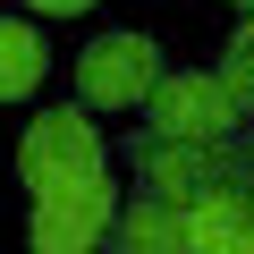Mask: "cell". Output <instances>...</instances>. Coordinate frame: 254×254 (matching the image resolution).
Returning <instances> with one entry per match:
<instances>
[{
    "mask_svg": "<svg viewBox=\"0 0 254 254\" xmlns=\"http://www.w3.org/2000/svg\"><path fill=\"white\" fill-rule=\"evenodd\" d=\"M127 178H144L153 195L170 203H203L220 187H254V127L237 136H170V127H136V136L119 144Z\"/></svg>",
    "mask_w": 254,
    "mask_h": 254,
    "instance_id": "1",
    "label": "cell"
},
{
    "mask_svg": "<svg viewBox=\"0 0 254 254\" xmlns=\"http://www.w3.org/2000/svg\"><path fill=\"white\" fill-rule=\"evenodd\" d=\"M161 85V43L136 26H110L76 51V102L85 110H144Z\"/></svg>",
    "mask_w": 254,
    "mask_h": 254,
    "instance_id": "2",
    "label": "cell"
},
{
    "mask_svg": "<svg viewBox=\"0 0 254 254\" xmlns=\"http://www.w3.org/2000/svg\"><path fill=\"white\" fill-rule=\"evenodd\" d=\"M110 220H119V187H110V170H93V178H68V187L34 195L26 246L34 254H102L110 246Z\"/></svg>",
    "mask_w": 254,
    "mask_h": 254,
    "instance_id": "3",
    "label": "cell"
},
{
    "mask_svg": "<svg viewBox=\"0 0 254 254\" xmlns=\"http://www.w3.org/2000/svg\"><path fill=\"white\" fill-rule=\"evenodd\" d=\"M254 110L229 93L220 68H161L153 102H144V127H170V136H237Z\"/></svg>",
    "mask_w": 254,
    "mask_h": 254,
    "instance_id": "4",
    "label": "cell"
},
{
    "mask_svg": "<svg viewBox=\"0 0 254 254\" xmlns=\"http://www.w3.org/2000/svg\"><path fill=\"white\" fill-rule=\"evenodd\" d=\"M93 170H110V161H102V136H93L85 110H43L26 136H17V178H26V195H51V187L93 178Z\"/></svg>",
    "mask_w": 254,
    "mask_h": 254,
    "instance_id": "5",
    "label": "cell"
},
{
    "mask_svg": "<svg viewBox=\"0 0 254 254\" xmlns=\"http://www.w3.org/2000/svg\"><path fill=\"white\" fill-rule=\"evenodd\" d=\"M187 254H254V187H220L187 203Z\"/></svg>",
    "mask_w": 254,
    "mask_h": 254,
    "instance_id": "6",
    "label": "cell"
},
{
    "mask_svg": "<svg viewBox=\"0 0 254 254\" xmlns=\"http://www.w3.org/2000/svg\"><path fill=\"white\" fill-rule=\"evenodd\" d=\"M110 254H187V203H170V195H136V203H119V220H110Z\"/></svg>",
    "mask_w": 254,
    "mask_h": 254,
    "instance_id": "7",
    "label": "cell"
},
{
    "mask_svg": "<svg viewBox=\"0 0 254 254\" xmlns=\"http://www.w3.org/2000/svg\"><path fill=\"white\" fill-rule=\"evenodd\" d=\"M51 76V43L34 17H0V102H34Z\"/></svg>",
    "mask_w": 254,
    "mask_h": 254,
    "instance_id": "8",
    "label": "cell"
},
{
    "mask_svg": "<svg viewBox=\"0 0 254 254\" xmlns=\"http://www.w3.org/2000/svg\"><path fill=\"white\" fill-rule=\"evenodd\" d=\"M220 76H229V93L254 110V9H237V34H229V51H220Z\"/></svg>",
    "mask_w": 254,
    "mask_h": 254,
    "instance_id": "9",
    "label": "cell"
},
{
    "mask_svg": "<svg viewBox=\"0 0 254 254\" xmlns=\"http://www.w3.org/2000/svg\"><path fill=\"white\" fill-rule=\"evenodd\" d=\"M26 9H34V17H85L93 0H26Z\"/></svg>",
    "mask_w": 254,
    "mask_h": 254,
    "instance_id": "10",
    "label": "cell"
},
{
    "mask_svg": "<svg viewBox=\"0 0 254 254\" xmlns=\"http://www.w3.org/2000/svg\"><path fill=\"white\" fill-rule=\"evenodd\" d=\"M229 9H254V0H229Z\"/></svg>",
    "mask_w": 254,
    "mask_h": 254,
    "instance_id": "11",
    "label": "cell"
}]
</instances>
